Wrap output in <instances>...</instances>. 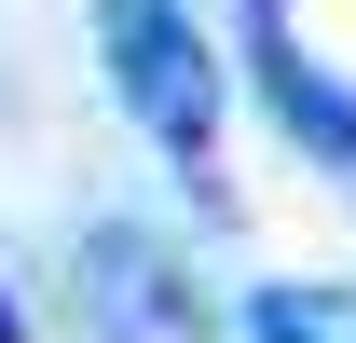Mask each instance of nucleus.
<instances>
[{
    "label": "nucleus",
    "mask_w": 356,
    "mask_h": 343,
    "mask_svg": "<svg viewBox=\"0 0 356 343\" xmlns=\"http://www.w3.org/2000/svg\"><path fill=\"white\" fill-rule=\"evenodd\" d=\"M96 55H110V96L137 110V137L178 165V192L220 206V42L178 0H96Z\"/></svg>",
    "instance_id": "f257e3e1"
},
{
    "label": "nucleus",
    "mask_w": 356,
    "mask_h": 343,
    "mask_svg": "<svg viewBox=\"0 0 356 343\" xmlns=\"http://www.w3.org/2000/svg\"><path fill=\"white\" fill-rule=\"evenodd\" d=\"M83 316H96V343H206L192 275H178L165 234H137V220H96L83 234Z\"/></svg>",
    "instance_id": "f03ea898"
},
{
    "label": "nucleus",
    "mask_w": 356,
    "mask_h": 343,
    "mask_svg": "<svg viewBox=\"0 0 356 343\" xmlns=\"http://www.w3.org/2000/svg\"><path fill=\"white\" fill-rule=\"evenodd\" d=\"M233 55H247L261 110L288 124V151H302V165H329V178L356 192V83H329V69H315V55L288 42V14H274V0L247 14V42H233Z\"/></svg>",
    "instance_id": "7ed1b4c3"
},
{
    "label": "nucleus",
    "mask_w": 356,
    "mask_h": 343,
    "mask_svg": "<svg viewBox=\"0 0 356 343\" xmlns=\"http://www.w3.org/2000/svg\"><path fill=\"white\" fill-rule=\"evenodd\" d=\"M247 343H356V275H261Z\"/></svg>",
    "instance_id": "20e7f679"
},
{
    "label": "nucleus",
    "mask_w": 356,
    "mask_h": 343,
    "mask_svg": "<svg viewBox=\"0 0 356 343\" xmlns=\"http://www.w3.org/2000/svg\"><path fill=\"white\" fill-rule=\"evenodd\" d=\"M0 343H28V302H14V289H0Z\"/></svg>",
    "instance_id": "39448f33"
}]
</instances>
